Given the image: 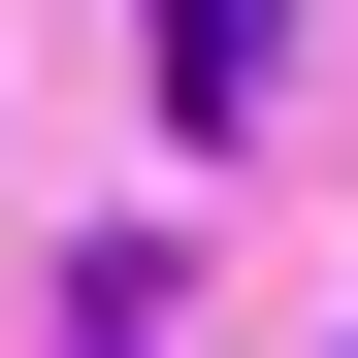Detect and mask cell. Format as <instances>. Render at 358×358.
Here are the masks:
<instances>
[{
  "instance_id": "6da1fadb",
  "label": "cell",
  "mask_w": 358,
  "mask_h": 358,
  "mask_svg": "<svg viewBox=\"0 0 358 358\" xmlns=\"http://www.w3.org/2000/svg\"><path fill=\"white\" fill-rule=\"evenodd\" d=\"M131 33H163V98H196V131H228V98L293 66V0H131Z\"/></svg>"
}]
</instances>
